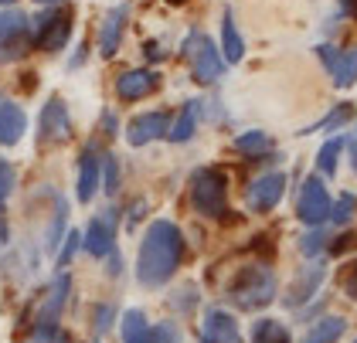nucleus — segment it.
Returning <instances> with one entry per match:
<instances>
[{
	"label": "nucleus",
	"instance_id": "20",
	"mask_svg": "<svg viewBox=\"0 0 357 343\" xmlns=\"http://www.w3.org/2000/svg\"><path fill=\"white\" fill-rule=\"evenodd\" d=\"M242 54H245V38H242V31L235 24L231 10H225V17H221V58L228 65H238Z\"/></svg>",
	"mask_w": 357,
	"mask_h": 343
},
{
	"label": "nucleus",
	"instance_id": "1",
	"mask_svg": "<svg viewBox=\"0 0 357 343\" xmlns=\"http://www.w3.org/2000/svg\"><path fill=\"white\" fill-rule=\"evenodd\" d=\"M181 262H184V231L170 218L150 221L139 238L137 282L143 289H160L177 275Z\"/></svg>",
	"mask_w": 357,
	"mask_h": 343
},
{
	"label": "nucleus",
	"instance_id": "23",
	"mask_svg": "<svg viewBox=\"0 0 357 343\" xmlns=\"http://www.w3.org/2000/svg\"><path fill=\"white\" fill-rule=\"evenodd\" d=\"M65 231H68V201H65V197H58V201H55V214H52L48 231H45V241H41L45 255H55L58 245H61V238H65Z\"/></svg>",
	"mask_w": 357,
	"mask_h": 343
},
{
	"label": "nucleus",
	"instance_id": "27",
	"mask_svg": "<svg viewBox=\"0 0 357 343\" xmlns=\"http://www.w3.org/2000/svg\"><path fill=\"white\" fill-rule=\"evenodd\" d=\"M351 119H354V106H351V102H340V106L330 109V112L324 116V119H320V123H317V126L300 130V132H333V130H344Z\"/></svg>",
	"mask_w": 357,
	"mask_h": 343
},
{
	"label": "nucleus",
	"instance_id": "29",
	"mask_svg": "<svg viewBox=\"0 0 357 343\" xmlns=\"http://www.w3.org/2000/svg\"><path fill=\"white\" fill-rule=\"evenodd\" d=\"M357 214V197L351 194V190H344L333 204H330V221L337 224V228H344V224H351Z\"/></svg>",
	"mask_w": 357,
	"mask_h": 343
},
{
	"label": "nucleus",
	"instance_id": "17",
	"mask_svg": "<svg viewBox=\"0 0 357 343\" xmlns=\"http://www.w3.org/2000/svg\"><path fill=\"white\" fill-rule=\"evenodd\" d=\"M126 17H130V7L126 3H116L112 10H106L102 24H99V54L112 58L123 45V34H126Z\"/></svg>",
	"mask_w": 357,
	"mask_h": 343
},
{
	"label": "nucleus",
	"instance_id": "7",
	"mask_svg": "<svg viewBox=\"0 0 357 343\" xmlns=\"http://www.w3.org/2000/svg\"><path fill=\"white\" fill-rule=\"evenodd\" d=\"M330 190L324 184V177H306L300 187V197H296V218H300L306 228H320L330 221Z\"/></svg>",
	"mask_w": 357,
	"mask_h": 343
},
{
	"label": "nucleus",
	"instance_id": "50",
	"mask_svg": "<svg viewBox=\"0 0 357 343\" xmlns=\"http://www.w3.org/2000/svg\"><path fill=\"white\" fill-rule=\"evenodd\" d=\"M0 208H3V204H0Z\"/></svg>",
	"mask_w": 357,
	"mask_h": 343
},
{
	"label": "nucleus",
	"instance_id": "45",
	"mask_svg": "<svg viewBox=\"0 0 357 343\" xmlns=\"http://www.w3.org/2000/svg\"><path fill=\"white\" fill-rule=\"evenodd\" d=\"M7 241H10V224L0 218V248H7Z\"/></svg>",
	"mask_w": 357,
	"mask_h": 343
},
{
	"label": "nucleus",
	"instance_id": "25",
	"mask_svg": "<svg viewBox=\"0 0 357 343\" xmlns=\"http://www.w3.org/2000/svg\"><path fill=\"white\" fill-rule=\"evenodd\" d=\"M235 150L248 160H259L262 153L273 150V139H269V132L266 130H245V132L235 136Z\"/></svg>",
	"mask_w": 357,
	"mask_h": 343
},
{
	"label": "nucleus",
	"instance_id": "48",
	"mask_svg": "<svg viewBox=\"0 0 357 343\" xmlns=\"http://www.w3.org/2000/svg\"><path fill=\"white\" fill-rule=\"evenodd\" d=\"M167 3H174V7H177V3H188V0H167Z\"/></svg>",
	"mask_w": 357,
	"mask_h": 343
},
{
	"label": "nucleus",
	"instance_id": "11",
	"mask_svg": "<svg viewBox=\"0 0 357 343\" xmlns=\"http://www.w3.org/2000/svg\"><path fill=\"white\" fill-rule=\"evenodd\" d=\"M38 139L48 146H61V143H68L72 139V116H68V106L61 102V99H52V102H45L41 109V123H38Z\"/></svg>",
	"mask_w": 357,
	"mask_h": 343
},
{
	"label": "nucleus",
	"instance_id": "6",
	"mask_svg": "<svg viewBox=\"0 0 357 343\" xmlns=\"http://www.w3.org/2000/svg\"><path fill=\"white\" fill-rule=\"evenodd\" d=\"M34 21V48L48 54L65 52L68 38H72V10L61 7V3H48L45 14L31 17Z\"/></svg>",
	"mask_w": 357,
	"mask_h": 343
},
{
	"label": "nucleus",
	"instance_id": "4",
	"mask_svg": "<svg viewBox=\"0 0 357 343\" xmlns=\"http://www.w3.org/2000/svg\"><path fill=\"white\" fill-rule=\"evenodd\" d=\"M181 52L191 61V75L197 85H215V82L225 79L228 61L221 58V48H215V41H211L204 31L194 27L191 34L184 38V48H181Z\"/></svg>",
	"mask_w": 357,
	"mask_h": 343
},
{
	"label": "nucleus",
	"instance_id": "37",
	"mask_svg": "<svg viewBox=\"0 0 357 343\" xmlns=\"http://www.w3.org/2000/svg\"><path fill=\"white\" fill-rule=\"evenodd\" d=\"M143 211H146V201H137V204H130V211H126V228H130V231L137 228V221L143 218Z\"/></svg>",
	"mask_w": 357,
	"mask_h": 343
},
{
	"label": "nucleus",
	"instance_id": "9",
	"mask_svg": "<svg viewBox=\"0 0 357 343\" xmlns=\"http://www.w3.org/2000/svg\"><path fill=\"white\" fill-rule=\"evenodd\" d=\"M116 221H119V211L116 208H106V214H96L82 231V248L92 255V259H106L112 248H116Z\"/></svg>",
	"mask_w": 357,
	"mask_h": 343
},
{
	"label": "nucleus",
	"instance_id": "46",
	"mask_svg": "<svg viewBox=\"0 0 357 343\" xmlns=\"http://www.w3.org/2000/svg\"><path fill=\"white\" fill-rule=\"evenodd\" d=\"M351 163H354V170H357V139H351Z\"/></svg>",
	"mask_w": 357,
	"mask_h": 343
},
{
	"label": "nucleus",
	"instance_id": "51",
	"mask_svg": "<svg viewBox=\"0 0 357 343\" xmlns=\"http://www.w3.org/2000/svg\"><path fill=\"white\" fill-rule=\"evenodd\" d=\"M354 343H357V340H354Z\"/></svg>",
	"mask_w": 357,
	"mask_h": 343
},
{
	"label": "nucleus",
	"instance_id": "22",
	"mask_svg": "<svg viewBox=\"0 0 357 343\" xmlns=\"http://www.w3.org/2000/svg\"><path fill=\"white\" fill-rule=\"evenodd\" d=\"M347 333V319L344 317H320L300 343H337L340 337Z\"/></svg>",
	"mask_w": 357,
	"mask_h": 343
},
{
	"label": "nucleus",
	"instance_id": "30",
	"mask_svg": "<svg viewBox=\"0 0 357 343\" xmlns=\"http://www.w3.org/2000/svg\"><path fill=\"white\" fill-rule=\"evenodd\" d=\"M79 248H82V231H79V228H68V231H65V238H61V245H58V252H55V265H58V268H68V265H72V259L79 255Z\"/></svg>",
	"mask_w": 357,
	"mask_h": 343
},
{
	"label": "nucleus",
	"instance_id": "31",
	"mask_svg": "<svg viewBox=\"0 0 357 343\" xmlns=\"http://www.w3.org/2000/svg\"><path fill=\"white\" fill-rule=\"evenodd\" d=\"M327 245H330V235L324 231V224H320V228H310V231L300 238V255L303 259H320Z\"/></svg>",
	"mask_w": 357,
	"mask_h": 343
},
{
	"label": "nucleus",
	"instance_id": "26",
	"mask_svg": "<svg viewBox=\"0 0 357 343\" xmlns=\"http://www.w3.org/2000/svg\"><path fill=\"white\" fill-rule=\"evenodd\" d=\"M119 330H123V343H146V333H150L146 313L143 310H126L123 319H119Z\"/></svg>",
	"mask_w": 357,
	"mask_h": 343
},
{
	"label": "nucleus",
	"instance_id": "39",
	"mask_svg": "<svg viewBox=\"0 0 357 343\" xmlns=\"http://www.w3.org/2000/svg\"><path fill=\"white\" fill-rule=\"evenodd\" d=\"M106 262H109V275L116 279V275L123 272V259H119V252H116V248H112L109 255H106Z\"/></svg>",
	"mask_w": 357,
	"mask_h": 343
},
{
	"label": "nucleus",
	"instance_id": "41",
	"mask_svg": "<svg viewBox=\"0 0 357 343\" xmlns=\"http://www.w3.org/2000/svg\"><path fill=\"white\" fill-rule=\"evenodd\" d=\"M324 306H327V299H324V303H313V306H306V310H300V319H303V323H310V317L324 313Z\"/></svg>",
	"mask_w": 357,
	"mask_h": 343
},
{
	"label": "nucleus",
	"instance_id": "16",
	"mask_svg": "<svg viewBox=\"0 0 357 343\" xmlns=\"http://www.w3.org/2000/svg\"><path fill=\"white\" fill-rule=\"evenodd\" d=\"M317 54H320V61L327 65V72L333 75L337 89H351L357 82V45L347 48V52H337L333 45H317Z\"/></svg>",
	"mask_w": 357,
	"mask_h": 343
},
{
	"label": "nucleus",
	"instance_id": "44",
	"mask_svg": "<svg viewBox=\"0 0 357 343\" xmlns=\"http://www.w3.org/2000/svg\"><path fill=\"white\" fill-rule=\"evenodd\" d=\"M102 130L109 132H116V112H112V109H106V112H102Z\"/></svg>",
	"mask_w": 357,
	"mask_h": 343
},
{
	"label": "nucleus",
	"instance_id": "42",
	"mask_svg": "<svg viewBox=\"0 0 357 343\" xmlns=\"http://www.w3.org/2000/svg\"><path fill=\"white\" fill-rule=\"evenodd\" d=\"M340 14L351 17V21H357V0H340Z\"/></svg>",
	"mask_w": 357,
	"mask_h": 343
},
{
	"label": "nucleus",
	"instance_id": "12",
	"mask_svg": "<svg viewBox=\"0 0 357 343\" xmlns=\"http://www.w3.org/2000/svg\"><path fill=\"white\" fill-rule=\"evenodd\" d=\"M170 123H174V119H170V112H164V109L139 112V116H133V119L126 123V143H130L133 150H137V146H146V143L167 136Z\"/></svg>",
	"mask_w": 357,
	"mask_h": 343
},
{
	"label": "nucleus",
	"instance_id": "34",
	"mask_svg": "<svg viewBox=\"0 0 357 343\" xmlns=\"http://www.w3.org/2000/svg\"><path fill=\"white\" fill-rule=\"evenodd\" d=\"M146 343H181V333L174 323H157V326H150Z\"/></svg>",
	"mask_w": 357,
	"mask_h": 343
},
{
	"label": "nucleus",
	"instance_id": "49",
	"mask_svg": "<svg viewBox=\"0 0 357 343\" xmlns=\"http://www.w3.org/2000/svg\"><path fill=\"white\" fill-rule=\"evenodd\" d=\"M10 3H14V0H0V7H10Z\"/></svg>",
	"mask_w": 357,
	"mask_h": 343
},
{
	"label": "nucleus",
	"instance_id": "32",
	"mask_svg": "<svg viewBox=\"0 0 357 343\" xmlns=\"http://www.w3.org/2000/svg\"><path fill=\"white\" fill-rule=\"evenodd\" d=\"M99 187H106V194H116L119 190V160L116 153H102V174H99Z\"/></svg>",
	"mask_w": 357,
	"mask_h": 343
},
{
	"label": "nucleus",
	"instance_id": "8",
	"mask_svg": "<svg viewBox=\"0 0 357 343\" xmlns=\"http://www.w3.org/2000/svg\"><path fill=\"white\" fill-rule=\"evenodd\" d=\"M160 85H164V75L153 72V68H126V72L116 75L112 89H116V99L119 102H139V99L160 92Z\"/></svg>",
	"mask_w": 357,
	"mask_h": 343
},
{
	"label": "nucleus",
	"instance_id": "28",
	"mask_svg": "<svg viewBox=\"0 0 357 343\" xmlns=\"http://www.w3.org/2000/svg\"><path fill=\"white\" fill-rule=\"evenodd\" d=\"M344 139L340 136H333L327 139L324 146H320V153H317V170H320V177H333L337 174V163H340V153H344Z\"/></svg>",
	"mask_w": 357,
	"mask_h": 343
},
{
	"label": "nucleus",
	"instance_id": "3",
	"mask_svg": "<svg viewBox=\"0 0 357 343\" xmlns=\"http://www.w3.org/2000/svg\"><path fill=\"white\" fill-rule=\"evenodd\" d=\"M191 208L204 218H225L228 214V177L215 167H197L191 174Z\"/></svg>",
	"mask_w": 357,
	"mask_h": 343
},
{
	"label": "nucleus",
	"instance_id": "10",
	"mask_svg": "<svg viewBox=\"0 0 357 343\" xmlns=\"http://www.w3.org/2000/svg\"><path fill=\"white\" fill-rule=\"evenodd\" d=\"M324 279H327V262H324V259H310V262L293 275V286H289V292H286L282 303H286L289 310H303V306L320 292Z\"/></svg>",
	"mask_w": 357,
	"mask_h": 343
},
{
	"label": "nucleus",
	"instance_id": "5",
	"mask_svg": "<svg viewBox=\"0 0 357 343\" xmlns=\"http://www.w3.org/2000/svg\"><path fill=\"white\" fill-rule=\"evenodd\" d=\"M34 48V21L24 10H0V65H14Z\"/></svg>",
	"mask_w": 357,
	"mask_h": 343
},
{
	"label": "nucleus",
	"instance_id": "35",
	"mask_svg": "<svg viewBox=\"0 0 357 343\" xmlns=\"http://www.w3.org/2000/svg\"><path fill=\"white\" fill-rule=\"evenodd\" d=\"M112 317H116V306H112V303H99V306H96V323H92V326H96V337L109 333Z\"/></svg>",
	"mask_w": 357,
	"mask_h": 343
},
{
	"label": "nucleus",
	"instance_id": "47",
	"mask_svg": "<svg viewBox=\"0 0 357 343\" xmlns=\"http://www.w3.org/2000/svg\"><path fill=\"white\" fill-rule=\"evenodd\" d=\"M34 3H41V7H48V3H65V0H34Z\"/></svg>",
	"mask_w": 357,
	"mask_h": 343
},
{
	"label": "nucleus",
	"instance_id": "2",
	"mask_svg": "<svg viewBox=\"0 0 357 343\" xmlns=\"http://www.w3.org/2000/svg\"><path fill=\"white\" fill-rule=\"evenodd\" d=\"M279 292V282H275V272L269 265L262 262H252V265H242L228 286V303L242 313H259L266 310L269 303L275 299Z\"/></svg>",
	"mask_w": 357,
	"mask_h": 343
},
{
	"label": "nucleus",
	"instance_id": "18",
	"mask_svg": "<svg viewBox=\"0 0 357 343\" xmlns=\"http://www.w3.org/2000/svg\"><path fill=\"white\" fill-rule=\"evenodd\" d=\"M28 132V112L21 102L0 96V146H17Z\"/></svg>",
	"mask_w": 357,
	"mask_h": 343
},
{
	"label": "nucleus",
	"instance_id": "38",
	"mask_svg": "<svg viewBox=\"0 0 357 343\" xmlns=\"http://www.w3.org/2000/svg\"><path fill=\"white\" fill-rule=\"evenodd\" d=\"M344 292H347L351 299H357V265L347 272V279H344Z\"/></svg>",
	"mask_w": 357,
	"mask_h": 343
},
{
	"label": "nucleus",
	"instance_id": "15",
	"mask_svg": "<svg viewBox=\"0 0 357 343\" xmlns=\"http://www.w3.org/2000/svg\"><path fill=\"white\" fill-rule=\"evenodd\" d=\"M99 174H102V153L96 143H85L82 157H79V167H75V197L79 204H89L99 190Z\"/></svg>",
	"mask_w": 357,
	"mask_h": 343
},
{
	"label": "nucleus",
	"instance_id": "43",
	"mask_svg": "<svg viewBox=\"0 0 357 343\" xmlns=\"http://www.w3.org/2000/svg\"><path fill=\"white\" fill-rule=\"evenodd\" d=\"M79 65H85V45H79V52L68 58V72H75Z\"/></svg>",
	"mask_w": 357,
	"mask_h": 343
},
{
	"label": "nucleus",
	"instance_id": "40",
	"mask_svg": "<svg viewBox=\"0 0 357 343\" xmlns=\"http://www.w3.org/2000/svg\"><path fill=\"white\" fill-rule=\"evenodd\" d=\"M143 54H146V61H160L167 52L160 48V45H157V41H146V52H143Z\"/></svg>",
	"mask_w": 357,
	"mask_h": 343
},
{
	"label": "nucleus",
	"instance_id": "21",
	"mask_svg": "<svg viewBox=\"0 0 357 343\" xmlns=\"http://www.w3.org/2000/svg\"><path fill=\"white\" fill-rule=\"evenodd\" d=\"M68 292H72V275L61 268L55 275V282H52V289H48V296H45V306H41L38 317L61 319V310H65V303H68Z\"/></svg>",
	"mask_w": 357,
	"mask_h": 343
},
{
	"label": "nucleus",
	"instance_id": "14",
	"mask_svg": "<svg viewBox=\"0 0 357 343\" xmlns=\"http://www.w3.org/2000/svg\"><path fill=\"white\" fill-rule=\"evenodd\" d=\"M282 194H286V174H279V170H273V174H262V177H255L252 184H248V211L255 214H269L282 201Z\"/></svg>",
	"mask_w": 357,
	"mask_h": 343
},
{
	"label": "nucleus",
	"instance_id": "36",
	"mask_svg": "<svg viewBox=\"0 0 357 343\" xmlns=\"http://www.w3.org/2000/svg\"><path fill=\"white\" fill-rule=\"evenodd\" d=\"M170 303H174L181 313H188V310H194V306H197V289H194V286H181V289H177V296H170Z\"/></svg>",
	"mask_w": 357,
	"mask_h": 343
},
{
	"label": "nucleus",
	"instance_id": "33",
	"mask_svg": "<svg viewBox=\"0 0 357 343\" xmlns=\"http://www.w3.org/2000/svg\"><path fill=\"white\" fill-rule=\"evenodd\" d=\"M14 187H17V170H14V163H10V160L0 157V204L14 194Z\"/></svg>",
	"mask_w": 357,
	"mask_h": 343
},
{
	"label": "nucleus",
	"instance_id": "19",
	"mask_svg": "<svg viewBox=\"0 0 357 343\" xmlns=\"http://www.w3.org/2000/svg\"><path fill=\"white\" fill-rule=\"evenodd\" d=\"M201 109H204V99H188V106L181 109V116L170 123L167 139H170V143H188L194 132H197V123H201Z\"/></svg>",
	"mask_w": 357,
	"mask_h": 343
},
{
	"label": "nucleus",
	"instance_id": "13",
	"mask_svg": "<svg viewBox=\"0 0 357 343\" xmlns=\"http://www.w3.org/2000/svg\"><path fill=\"white\" fill-rule=\"evenodd\" d=\"M201 343H245L235 313H228L221 306H208L204 319H201Z\"/></svg>",
	"mask_w": 357,
	"mask_h": 343
},
{
	"label": "nucleus",
	"instance_id": "24",
	"mask_svg": "<svg viewBox=\"0 0 357 343\" xmlns=\"http://www.w3.org/2000/svg\"><path fill=\"white\" fill-rule=\"evenodd\" d=\"M248 343H293V337H289L286 323H279L273 317H262L252 323V340Z\"/></svg>",
	"mask_w": 357,
	"mask_h": 343
}]
</instances>
